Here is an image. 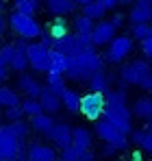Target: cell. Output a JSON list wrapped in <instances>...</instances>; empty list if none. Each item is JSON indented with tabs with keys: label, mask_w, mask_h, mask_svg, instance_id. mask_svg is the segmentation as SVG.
I'll list each match as a JSON object with an SVG mask.
<instances>
[{
	"label": "cell",
	"mask_w": 152,
	"mask_h": 161,
	"mask_svg": "<svg viewBox=\"0 0 152 161\" xmlns=\"http://www.w3.org/2000/svg\"><path fill=\"white\" fill-rule=\"evenodd\" d=\"M18 85H20V89L24 92L26 96H30V98H39L41 87H44V85H39L33 76H28V74H24V72H22V76L18 79Z\"/></svg>",
	"instance_id": "18"
},
{
	"label": "cell",
	"mask_w": 152,
	"mask_h": 161,
	"mask_svg": "<svg viewBox=\"0 0 152 161\" xmlns=\"http://www.w3.org/2000/svg\"><path fill=\"white\" fill-rule=\"evenodd\" d=\"M2 28H4V20H2V15H0V35H2Z\"/></svg>",
	"instance_id": "46"
},
{
	"label": "cell",
	"mask_w": 152,
	"mask_h": 161,
	"mask_svg": "<svg viewBox=\"0 0 152 161\" xmlns=\"http://www.w3.org/2000/svg\"><path fill=\"white\" fill-rule=\"evenodd\" d=\"M133 111L126 107V103H104L102 109V120H106L109 124H113L115 129H120L122 133H130L133 131Z\"/></svg>",
	"instance_id": "2"
},
{
	"label": "cell",
	"mask_w": 152,
	"mask_h": 161,
	"mask_svg": "<svg viewBox=\"0 0 152 161\" xmlns=\"http://www.w3.org/2000/svg\"><path fill=\"white\" fill-rule=\"evenodd\" d=\"M148 37H152V24H150V35H148Z\"/></svg>",
	"instance_id": "47"
},
{
	"label": "cell",
	"mask_w": 152,
	"mask_h": 161,
	"mask_svg": "<svg viewBox=\"0 0 152 161\" xmlns=\"http://www.w3.org/2000/svg\"><path fill=\"white\" fill-rule=\"evenodd\" d=\"M57 153L54 148L46 146V144H33L28 148V161H57Z\"/></svg>",
	"instance_id": "15"
},
{
	"label": "cell",
	"mask_w": 152,
	"mask_h": 161,
	"mask_svg": "<svg viewBox=\"0 0 152 161\" xmlns=\"http://www.w3.org/2000/svg\"><path fill=\"white\" fill-rule=\"evenodd\" d=\"M11 57H13V44L2 46V48H0V65H7V68H9Z\"/></svg>",
	"instance_id": "35"
},
{
	"label": "cell",
	"mask_w": 152,
	"mask_h": 161,
	"mask_svg": "<svg viewBox=\"0 0 152 161\" xmlns=\"http://www.w3.org/2000/svg\"><path fill=\"white\" fill-rule=\"evenodd\" d=\"M89 89L91 92H100V94H106L109 92V79L104 72H96L91 79H89Z\"/></svg>",
	"instance_id": "26"
},
{
	"label": "cell",
	"mask_w": 152,
	"mask_h": 161,
	"mask_svg": "<svg viewBox=\"0 0 152 161\" xmlns=\"http://www.w3.org/2000/svg\"><path fill=\"white\" fill-rule=\"evenodd\" d=\"M13 161H15V159H13Z\"/></svg>",
	"instance_id": "51"
},
{
	"label": "cell",
	"mask_w": 152,
	"mask_h": 161,
	"mask_svg": "<svg viewBox=\"0 0 152 161\" xmlns=\"http://www.w3.org/2000/svg\"><path fill=\"white\" fill-rule=\"evenodd\" d=\"M135 0H117V4H133Z\"/></svg>",
	"instance_id": "44"
},
{
	"label": "cell",
	"mask_w": 152,
	"mask_h": 161,
	"mask_svg": "<svg viewBox=\"0 0 152 161\" xmlns=\"http://www.w3.org/2000/svg\"><path fill=\"white\" fill-rule=\"evenodd\" d=\"M150 4H152V0H150Z\"/></svg>",
	"instance_id": "50"
},
{
	"label": "cell",
	"mask_w": 152,
	"mask_h": 161,
	"mask_svg": "<svg viewBox=\"0 0 152 161\" xmlns=\"http://www.w3.org/2000/svg\"><path fill=\"white\" fill-rule=\"evenodd\" d=\"M117 28L111 24V20H98V24H94L91 28V44L94 46H104L115 37Z\"/></svg>",
	"instance_id": "10"
},
{
	"label": "cell",
	"mask_w": 152,
	"mask_h": 161,
	"mask_svg": "<svg viewBox=\"0 0 152 161\" xmlns=\"http://www.w3.org/2000/svg\"><path fill=\"white\" fill-rule=\"evenodd\" d=\"M133 115L137 118H144V120H150L152 118V98H139L133 107Z\"/></svg>",
	"instance_id": "25"
},
{
	"label": "cell",
	"mask_w": 152,
	"mask_h": 161,
	"mask_svg": "<svg viewBox=\"0 0 152 161\" xmlns=\"http://www.w3.org/2000/svg\"><path fill=\"white\" fill-rule=\"evenodd\" d=\"M76 4H87V2H91V0H74Z\"/></svg>",
	"instance_id": "45"
},
{
	"label": "cell",
	"mask_w": 152,
	"mask_h": 161,
	"mask_svg": "<svg viewBox=\"0 0 152 161\" xmlns=\"http://www.w3.org/2000/svg\"><path fill=\"white\" fill-rule=\"evenodd\" d=\"M139 87L144 89V92H152V70L144 76V79L139 80Z\"/></svg>",
	"instance_id": "38"
},
{
	"label": "cell",
	"mask_w": 152,
	"mask_h": 161,
	"mask_svg": "<svg viewBox=\"0 0 152 161\" xmlns=\"http://www.w3.org/2000/svg\"><path fill=\"white\" fill-rule=\"evenodd\" d=\"M48 74V87H50L52 92L57 94V96H61L63 92H65V80H63V74H59V72H46Z\"/></svg>",
	"instance_id": "29"
},
{
	"label": "cell",
	"mask_w": 152,
	"mask_h": 161,
	"mask_svg": "<svg viewBox=\"0 0 152 161\" xmlns=\"http://www.w3.org/2000/svg\"><path fill=\"white\" fill-rule=\"evenodd\" d=\"M122 22H124V15H122V13H115V15L111 18V24H113L115 28H120V26H122Z\"/></svg>",
	"instance_id": "41"
},
{
	"label": "cell",
	"mask_w": 152,
	"mask_h": 161,
	"mask_svg": "<svg viewBox=\"0 0 152 161\" xmlns=\"http://www.w3.org/2000/svg\"><path fill=\"white\" fill-rule=\"evenodd\" d=\"M61 105L68 109L70 113H76V111H78V105H80V96H78V92L65 87V92L61 94Z\"/></svg>",
	"instance_id": "22"
},
{
	"label": "cell",
	"mask_w": 152,
	"mask_h": 161,
	"mask_svg": "<svg viewBox=\"0 0 152 161\" xmlns=\"http://www.w3.org/2000/svg\"><path fill=\"white\" fill-rule=\"evenodd\" d=\"M20 148V139L11 133L9 124L0 126V161H13Z\"/></svg>",
	"instance_id": "8"
},
{
	"label": "cell",
	"mask_w": 152,
	"mask_h": 161,
	"mask_svg": "<svg viewBox=\"0 0 152 161\" xmlns=\"http://www.w3.org/2000/svg\"><path fill=\"white\" fill-rule=\"evenodd\" d=\"M22 100H20V96H18V92L15 89H11V87H2L0 85V107H13V105H20Z\"/></svg>",
	"instance_id": "24"
},
{
	"label": "cell",
	"mask_w": 152,
	"mask_h": 161,
	"mask_svg": "<svg viewBox=\"0 0 152 161\" xmlns=\"http://www.w3.org/2000/svg\"><path fill=\"white\" fill-rule=\"evenodd\" d=\"M102 4H104V9H106V11H111V9H115V7H117V0H102Z\"/></svg>",
	"instance_id": "42"
},
{
	"label": "cell",
	"mask_w": 152,
	"mask_h": 161,
	"mask_svg": "<svg viewBox=\"0 0 152 161\" xmlns=\"http://www.w3.org/2000/svg\"><path fill=\"white\" fill-rule=\"evenodd\" d=\"M20 107L24 111V115H37V113H44V107H41V103H39V98H30V96H26V100L20 103Z\"/></svg>",
	"instance_id": "27"
},
{
	"label": "cell",
	"mask_w": 152,
	"mask_h": 161,
	"mask_svg": "<svg viewBox=\"0 0 152 161\" xmlns=\"http://www.w3.org/2000/svg\"><path fill=\"white\" fill-rule=\"evenodd\" d=\"M26 54H28V65H30L35 72H48V70H50V48L44 46L41 42L28 44Z\"/></svg>",
	"instance_id": "6"
},
{
	"label": "cell",
	"mask_w": 152,
	"mask_h": 161,
	"mask_svg": "<svg viewBox=\"0 0 152 161\" xmlns=\"http://www.w3.org/2000/svg\"><path fill=\"white\" fill-rule=\"evenodd\" d=\"M13 9L26 15H35L39 9V0H13Z\"/></svg>",
	"instance_id": "28"
},
{
	"label": "cell",
	"mask_w": 152,
	"mask_h": 161,
	"mask_svg": "<svg viewBox=\"0 0 152 161\" xmlns=\"http://www.w3.org/2000/svg\"><path fill=\"white\" fill-rule=\"evenodd\" d=\"M68 61H70V57H68V54H63L61 50L50 48V70H48V72L65 74V70H68Z\"/></svg>",
	"instance_id": "20"
},
{
	"label": "cell",
	"mask_w": 152,
	"mask_h": 161,
	"mask_svg": "<svg viewBox=\"0 0 152 161\" xmlns=\"http://www.w3.org/2000/svg\"><path fill=\"white\" fill-rule=\"evenodd\" d=\"M150 70L152 68L148 61H133V63H126L122 68L120 76H122V83H126V85H139V80L144 79Z\"/></svg>",
	"instance_id": "9"
},
{
	"label": "cell",
	"mask_w": 152,
	"mask_h": 161,
	"mask_svg": "<svg viewBox=\"0 0 152 161\" xmlns=\"http://www.w3.org/2000/svg\"><path fill=\"white\" fill-rule=\"evenodd\" d=\"M52 48H54V50H61L63 54H68V57L80 53V48H78V44H76V37L70 35V33H65L63 37H57V39L52 42Z\"/></svg>",
	"instance_id": "16"
},
{
	"label": "cell",
	"mask_w": 152,
	"mask_h": 161,
	"mask_svg": "<svg viewBox=\"0 0 152 161\" xmlns=\"http://www.w3.org/2000/svg\"><path fill=\"white\" fill-rule=\"evenodd\" d=\"M46 9L50 11L52 15L61 18V15H68L76 9L74 0H46Z\"/></svg>",
	"instance_id": "17"
},
{
	"label": "cell",
	"mask_w": 152,
	"mask_h": 161,
	"mask_svg": "<svg viewBox=\"0 0 152 161\" xmlns=\"http://www.w3.org/2000/svg\"><path fill=\"white\" fill-rule=\"evenodd\" d=\"M102 109H104V94H100V92H89V94L80 96L78 111H80L87 120H94V122L100 120Z\"/></svg>",
	"instance_id": "5"
},
{
	"label": "cell",
	"mask_w": 152,
	"mask_h": 161,
	"mask_svg": "<svg viewBox=\"0 0 152 161\" xmlns=\"http://www.w3.org/2000/svg\"><path fill=\"white\" fill-rule=\"evenodd\" d=\"M96 135L100 137L104 144H111V146H115L117 150H124L128 148V144H130V139H128L126 133H122L120 129H115L113 124H109L106 120H96Z\"/></svg>",
	"instance_id": "4"
},
{
	"label": "cell",
	"mask_w": 152,
	"mask_h": 161,
	"mask_svg": "<svg viewBox=\"0 0 152 161\" xmlns=\"http://www.w3.org/2000/svg\"><path fill=\"white\" fill-rule=\"evenodd\" d=\"M78 155H80V150L76 148L74 144L61 148V161H78Z\"/></svg>",
	"instance_id": "33"
},
{
	"label": "cell",
	"mask_w": 152,
	"mask_h": 161,
	"mask_svg": "<svg viewBox=\"0 0 152 161\" xmlns=\"http://www.w3.org/2000/svg\"><path fill=\"white\" fill-rule=\"evenodd\" d=\"M7 76H9V68L7 65H0V83L7 79Z\"/></svg>",
	"instance_id": "43"
},
{
	"label": "cell",
	"mask_w": 152,
	"mask_h": 161,
	"mask_svg": "<svg viewBox=\"0 0 152 161\" xmlns=\"http://www.w3.org/2000/svg\"><path fill=\"white\" fill-rule=\"evenodd\" d=\"M46 135H48V139H50L57 148H65V146L72 144V129L65 122H54L52 129Z\"/></svg>",
	"instance_id": "11"
},
{
	"label": "cell",
	"mask_w": 152,
	"mask_h": 161,
	"mask_svg": "<svg viewBox=\"0 0 152 161\" xmlns=\"http://www.w3.org/2000/svg\"><path fill=\"white\" fill-rule=\"evenodd\" d=\"M104 13H106V9H104L102 0H91V2L83 4V15H87L91 20H102Z\"/></svg>",
	"instance_id": "21"
},
{
	"label": "cell",
	"mask_w": 152,
	"mask_h": 161,
	"mask_svg": "<svg viewBox=\"0 0 152 161\" xmlns=\"http://www.w3.org/2000/svg\"><path fill=\"white\" fill-rule=\"evenodd\" d=\"M141 50H144V54H146L148 59H152V37L141 39Z\"/></svg>",
	"instance_id": "39"
},
{
	"label": "cell",
	"mask_w": 152,
	"mask_h": 161,
	"mask_svg": "<svg viewBox=\"0 0 152 161\" xmlns=\"http://www.w3.org/2000/svg\"><path fill=\"white\" fill-rule=\"evenodd\" d=\"M9 24H11V28H13L20 37H24V39H35V37L41 35L39 22H37L33 15H26V13H20V11H13V13L9 15Z\"/></svg>",
	"instance_id": "3"
},
{
	"label": "cell",
	"mask_w": 152,
	"mask_h": 161,
	"mask_svg": "<svg viewBox=\"0 0 152 161\" xmlns=\"http://www.w3.org/2000/svg\"><path fill=\"white\" fill-rule=\"evenodd\" d=\"M130 24H139V22H150L152 20V4L150 0H135L133 9L128 13Z\"/></svg>",
	"instance_id": "13"
},
{
	"label": "cell",
	"mask_w": 152,
	"mask_h": 161,
	"mask_svg": "<svg viewBox=\"0 0 152 161\" xmlns=\"http://www.w3.org/2000/svg\"><path fill=\"white\" fill-rule=\"evenodd\" d=\"M133 50V39L126 37V35H120V37H113L111 42H109V50L104 54V61H109V63H120V61H124L128 54Z\"/></svg>",
	"instance_id": "7"
},
{
	"label": "cell",
	"mask_w": 152,
	"mask_h": 161,
	"mask_svg": "<svg viewBox=\"0 0 152 161\" xmlns=\"http://www.w3.org/2000/svg\"><path fill=\"white\" fill-rule=\"evenodd\" d=\"M96 46H91V48H85V50H80V53H76L70 57V61H68V70H65V76L72 80H89L96 72H102V65H104V61H102V57L96 50H94Z\"/></svg>",
	"instance_id": "1"
},
{
	"label": "cell",
	"mask_w": 152,
	"mask_h": 161,
	"mask_svg": "<svg viewBox=\"0 0 152 161\" xmlns=\"http://www.w3.org/2000/svg\"><path fill=\"white\" fill-rule=\"evenodd\" d=\"M24 115V111H22V107L20 105H13V107H7V120H20Z\"/></svg>",
	"instance_id": "36"
},
{
	"label": "cell",
	"mask_w": 152,
	"mask_h": 161,
	"mask_svg": "<svg viewBox=\"0 0 152 161\" xmlns=\"http://www.w3.org/2000/svg\"><path fill=\"white\" fill-rule=\"evenodd\" d=\"M78 161H96V155H94L91 150H80V155H78Z\"/></svg>",
	"instance_id": "40"
},
{
	"label": "cell",
	"mask_w": 152,
	"mask_h": 161,
	"mask_svg": "<svg viewBox=\"0 0 152 161\" xmlns=\"http://www.w3.org/2000/svg\"><path fill=\"white\" fill-rule=\"evenodd\" d=\"M26 48H28V44L24 42V37H20V42L13 44V57H11V61H9V68H11L13 72H20V74H22L26 68H28Z\"/></svg>",
	"instance_id": "12"
},
{
	"label": "cell",
	"mask_w": 152,
	"mask_h": 161,
	"mask_svg": "<svg viewBox=\"0 0 152 161\" xmlns=\"http://www.w3.org/2000/svg\"><path fill=\"white\" fill-rule=\"evenodd\" d=\"M2 9H4V4H2V2H0V11H2Z\"/></svg>",
	"instance_id": "48"
},
{
	"label": "cell",
	"mask_w": 152,
	"mask_h": 161,
	"mask_svg": "<svg viewBox=\"0 0 152 161\" xmlns=\"http://www.w3.org/2000/svg\"><path fill=\"white\" fill-rule=\"evenodd\" d=\"M48 33H50L54 39H57V37H63V35L68 33V28H65V22H63V20H54L50 26H48Z\"/></svg>",
	"instance_id": "34"
},
{
	"label": "cell",
	"mask_w": 152,
	"mask_h": 161,
	"mask_svg": "<svg viewBox=\"0 0 152 161\" xmlns=\"http://www.w3.org/2000/svg\"><path fill=\"white\" fill-rule=\"evenodd\" d=\"M144 150L152 153V129L150 131H144V137H141V144H139Z\"/></svg>",
	"instance_id": "37"
},
{
	"label": "cell",
	"mask_w": 152,
	"mask_h": 161,
	"mask_svg": "<svg viewBox=\"0 0 152 161\" xmlns=\"http://www.w3.org/2000/svg\"><path fill=\"white\" fill-rule=\"evenodd\" d=\"M72 144H74L78 150H89L91 148V133L85 126L72 129Z\"/></svg>",
	"instance_id": "19"
},
{
	"label": "cell",
	"mask_w": 152,
	"mask_h": 161,
	"mask_svg": "<svg viewBox=\"0 0 152 161\" xmlns=\"http://www.w3.org/2000/svg\"><path fill=\"white\" fill-rule=\"evenodd\" d=\"M9 129H11V133L15 135L20 142H24L26 137H28V124H26L22 118H20V120H13V122L9 124Z\"/></svg>",
	"instance_id": "30"
},
{
	"label": "cell",
	"mask_w": 152,
	"mask_h": 161,
	"mask_svg": "<svg viewBox=\"0 0 152 161\" xmlns=\"http://www.w3.org/2000/svg\"><path fill=\"white\" fill-rule=\"evenodd\" d=\"M150 35V24L148 22H139V24H133V37L135 39H146Z\"/></svg>",
	"instance_id": "32"
},
{
	"label": "cell",
	"mask_w": 152,
	"mask_h": 161,
	"mask_svg": "<svg viewBox=\"0 0 152 161\" xmlns=\"http://www.w3.org/2000/svg\"><path fill=\"white\" fill-rule=\"evenodd\" d=\"M148 122H150V129H152V118H150V120H148Z\"/></svg>",
	"instance_id": "49"
},
{
	"label": "cell",
	"mask_w": 152,
	"mask_h": 161,
	"mask_svg": "<svg viewBox=\"0 0 152 161\" xmlns=\"http://www.w3.org/2000/svg\"><path fill=\"white\" fill-rule=\"evenodd\" d=\"M30 124H33V129L35 131H39V133H48L52 129V124H54V120L50 118V113H37V115H33V120H30Z\"/></svg>",
	"instance_id": "23"
},
{
	"label": "cell",
	"mask_w": 152,
	"mask_h": 161,
	"mask_svg": "<svg viewBox=\"0 0 152 161\" xmlns=\"http://www.w3.org/2000/svg\"><path fill=\"white\" fill-rule=\"evenodd\" d=\"M39 103H41V107H44V111H46V113H57V111L61 109V96H57L50 87L46 85V87H41Z\"/></svg>",
	"instance_id": "14"
},
{
	"label": "cell",
	"mask_w": 152,
	"mask_h": 161,
	"mask_svg": "<svg viewBox=\"0 0 152 161\" xmlns=\"http://www.w3.org/2000/svg\"><path fill=\"white\" fill-rule=\"evenodd\" d=\"M74 28H76V33H87V35H91L94 20L87 18V15H78V18L74 20Z\"/></svg>",
	"instance_id": "31"
}]
</instances>
